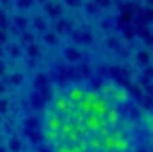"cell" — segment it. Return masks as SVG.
Listing matches in <instances>:
<instances>
[{"label": "cell", "instance_id": "obj_1", "mask_svg": "<svg viewBox=\"0 0 153 152\" xmlns=\"http://www.w3.org/2000/svg\"><path fill=\"white\" fill-rule=\"evenodd\" d=\"M42 133L53 152H136L137 145L121 111L80 85L53 95Z\"/></svg>", "mask_w": 153, "mask_h": 152}, {"label": "cell", "instance_id": "obj_6", "mask_svg": "<svg viewBox=\"0 0 153 152\" xmlns=\"http://www.w3.org/2000/svg\"><path fill=\"white\" fill-rule=\"evenodd\" d=\"M135 34L141 38V39H143V38H146L149 34H151V30L146 26V25H143V24H140V25H137V26H135Z\"/></svg>", "mask_w": 153, "mask_h": 152}, {"label": "cell", "instance_id": "obj_9", "mask_svg": "<svg viewBox=\"0 0 153 152\" xmlns=\"http://www.w3.org/2000/svg\"><path fill=\"white\" fill-rule=\"evenodd\" d=\"M59 30L61 31V32H67V31H69L71 30V24L67 22V20H61L60 23H59Z\"/></svg>", "mask_w": 153, "mask_h": 152}, {"label": "cell", "instance_id": "obj_17", "mask_svg": "<svg viewBox=\"0 0 153 152\" xmlns=\"http://www.w3.org/2000/svg\"><path fill=\"white\" fill-rule=\"evenodd\" d=\"M80 37H81V31L80 30H76L74 32V35H73V39L75 42H80Z\"/></svg>", "mask_w": 153, "mask_h": 152}, {"label": "cell", "instance_id": "obj_10", "mask_svg": "<svg viewBox=\"0 0 153 152\" xmlns=\"http://www.w3.org/2000/svg\"><path fill=\"white\" fill-rule=\"evenodd\" d=\"M93 1L97 4V6L99 8H108V7H110V5L112 2V0H93Z\"/></svg>", "mask_w": 153, "mask_h": 152}, {"label": "cell", "instance_id": "obj_3", "mask_svg": "<svg viewBox=\"0 0 153 152\" xmlns=\"http://www.w3.org/2000/svg\"><path fill=\"white\" fill-rule=\"evenodd\" d=\"M66 57H68L72 62H78V61L81 60L82 55H81L79 49H76V48H68L66 50Z\"/></svg>", "mask_w": 153, "mask_h": 152}, {"label": "cell", "instance_id": "obj_16", "mask_svg": "<svg viewBox=\"0 0 153 152\" xmlns=\"http://www.w3.org/2000/svg\"><path fill=\"white\" fill-rule=\"evenodd\" d=\"M145 75H146L147 78H152V77H153V67L147 66V67L145 68Z\"/></svg>", "mask_w": 153, "mask_h": 152}, {"label": "cell", "instance_id": "obj_14", "mask_svg": "<svg viewBox=\"0 0 153 152\" xmlns=\"http://www.w3.org/2000/svg\"><path fill=\"white\" fill-rule=\"evenodd\" d=\"M142 41H143V43H145L146 45H148V47H153V32L151 31V34H149L146 38H143Z\"/></svg>", "mask_w": 153, "mask_h": 152}, {"label": "cell", "instance_id": "obj_5", "mask_svg": "<svg viewBox=\"0 0 153 152\" xmlns=\"http://www.w3.org/2000/svg\"><path fill=\"white\" fill-rule=\"evenodd\" d=\"M122 36L124 37V39L131 41L136 36V34H135V26L134 25H127V26H124V29L122 30Z\"/></svg>", "mask_w": 153, "mask_h": 152}, {"label": "cell", "instance_id": "obj_12", "mask_svg": "<svg viewBox=\"0 0 153 152\" xmlns=\"http://www.w3.org/2000/svg\"><path fill=\"white\" fill-rule=\"evenodd\" d=\"M143 12V17L147 19V20H149V22H153V7H147L145 11H142Z\"/></svg>", "mask_w": 153, "mask_h": 152}, {"label": "cell", "instance_id": "obj_11", "mask_svg": "<svg viewBox=\"0 0 153 152\" xmlns=\"http://www.w3.org/2000/svg\"><path fill=\"white\" fill-rule=\"evenodd\" d=\"M67 5L73 8H80L82 6V0H66Z\"/></svg>", "mask_w": 153, "mask_h": 152}, {"label": "cell", "instance_id": "obj_8", "mask_svg": "<svg viewBox=\"0 0 153 152\" xmlns=\"http://www.w3.org/2000/svg\"><path fill=\"white\" fill-rule=\"evenodd\" d=\"M106 47H108L109 49L115 50V49H118V48L121 47V42H120V39H118L116 36H110V37L106 39Z\"/></svg>", "mask_w": 153, "mask_h": 152}, {"label": "cell", "instance_id": "obj_7", "mask_svg": "<svg viewBox=\"0 0 153 152\" xmlns=\"http://www.w3.org/2000/svg\"><path fill=\"white\" fill-rule=\"evenodd\" d=\"M94 41V36L90 31H81V37H80V43L82 44H91Z\"/></svg>", "mask_w": 153, "mask_h": 152}, {"label": "cell", "instance_id": "obj_4", "mask_svg": "<svg viewBox=\"0 0 153 152\" xmlns=\"http://www.w3.org/2000/svg\"><path fill=\"white\" fill-rule=\"evenodd\" d=\"M136 57H137V61L141 65H143V66H147L151 62V55H149V53L146 51V50H143V49H141V50L137 51Z\"/></svg>", "mask_w": 153, "mask_h": 152}, {"label": "cell", "instance_id": "obj_13", "mask_svg": "<svg viewBox=\"0 0 153 152\" xmlns=\"http://www.w3.org/2000/svg\"><path fill=\"white\" fill-rule=\"evenodd\" d=\"M120 71H121V68H120L118 65H112V66H110V68H109V72H110L111 77H117V75L120 74Z\"/></svg>", "mask_w": 153, "mask_h": 152}, {"label": "cell", "instance_id": "obj_18", "mask_svg": "<svg viewBox=\"0 0 153 152\" xmlns=\"http://www.w3.org/2000/svg\"><path fill=\"white\" fill-rule=\"evenodd\" d=\"M145 4L147 5V7H153V0H145Z\"/></svg>", "mask_w": 153, "mask_h": 152}, {"label": "cell", "instance_id": "obj_2", "mask_svg": "<svg viewBox=\"0 0 153 152\" xmlns=\"http://www.w3.org/2000/svg\"><path fill=\"white\" fill-rule=\"evenodd\" d=\"M82 6H84V10L90 16H97L99 13V11H100V8L97 6V4L93 0H87V1L82 2Z\"/></svg>", "mask_w": 153, "mask_h": 152}, {"label": "cell", "instance_id": "obj_15", "mask_svg": "<svg viewBox=\"0 0 153 152\" xmlns=\"http://www.w3.org/2000/svg\"><path fill=\"white\" fill-rule=\"evenodd\" d=\"M100 28H102L103 30H108V29L111 28V23H110L108 19H103V20L100 22Z\"/></svg>", "mask_w": 153, "mask_h": 152}]
</instances>
